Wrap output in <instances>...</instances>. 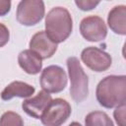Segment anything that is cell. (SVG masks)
Wrapping results in <instances>:
<instances>
[{"label":"cell","mask_w":126,"mask_h":126,"mask_svg":"<svg viewBox=\"0 0 126 126\" xmlns=\"http://www.w3.org/2000/svg\"><path fill=\"white\" fill-rule=\"evenodd\" d=\"M96 100L104 108H113L126 102V76L109 75L96 86Z\"/></svg>","instance_id":"6da1fadb"},{"label":"cell","mask_w":126,"mask_h":126,"mask_svg":"<svg viewBox=\"0 0 126 126\" xmlns=\"http://www.w3.org/2000/svg\"><path fill=\"white\" fill-rule=\"evenodd\" d=\"M73 30L70 12L64 7H54L45 16V33L51 41L58 44L65 41Z\"/></svg>","instance_id":"7a4b0ae2"},{"label":"cell","mask_w":126,"mask_h":126,"mask_svg":"<svg viewBox=\"0 0 126 126\" xmlns=\"http://www.w3.org/2000/svg\"><path fill=\"white\" fill-rule=\"evenodd\" d=\"M68 75L71 82L70 94L72 99L81 103L84 101L89 94V77L85 73L79 59L75 56L67 58L66 61Z\"/></svg>","instance_id":"3957f363"},{"label":"cell","mask_w":126,"mask_h":126,"mask_svg":"<svg viewBox=\"0 0 126 126\" xmlns=\"http://www.w3.org/2000/svg\"><path fill=\"white\" fill-rule=\"evenodd\" d=\"M45 7L41 0H22L17 6V21L26 27L38 24L44 17Z\"/></svg>","instance_id":"277c9868"},{"label":"cell","mask_w":126,"mask_h":126,"mask_svg":"<svg viewBox=\"0 0 126 126\" xmlns=\"http://www.w3.org/2000/svg\"><path fill=\"white\" fill-rule=\"evenodd\" d=\"M71 105L63 98L51 99L44 109L40 121L43 126H61L71 115Z\"/></svg>","instance_id":"5b68a950"},{"label":"cell","mask_w":126,"mask_h":126,"mask_svg":"<svg viewBox=\"0 0 126 126\" xmlns=\"http://www.w3.org/2000/svg\"><path fill=\"white\" fill-rule=\"evenodd\" d=\"M68 78L64 69L58 65H50L41 71L39 78L42 91L48 94H58L67 86Z\"/></svg>","instance_id":"8992f818"},{"label":"cell","mask_w":126,"mask_h":126,"mask_svg":"<svg viewBox=\"0 0 126 126\" xmlns=\"http://www.w3.org/2000/svg\"><path fill=\"white\" fill-rule=\"evenodd\" d=\"M81 59L89 69L97 73L108 70L112 64L110 54L94 46L84 48L81 52Z\"/></svg>","instance_id":"52a82bcc"},{"label":"cell","mask_w":126,"mask_h":126,"mask_svg":"<svg viewBox=\"0 0 126 126\" xmlns=\"http://www.w3.org/2000/svg\"><path fill=\"white\" fill-rule=\"evenodd\" d=\"M80 32L82 36L91 42H98L105 39L107 27L102 18L92 15L84 18L80 23Z\"/></svg>","instance_id":"ba28073f"},{"label":"cell","mask_w":126,"mask_h":126,"mask_svg":"<svg viewBox=\"0 0 126 126\" xmlns=\"http://www.w3.org/2000/svg\"><path fill=\"white\" fill-rule=\"evenodd\" d=\"M30 49L36 53L41 59H47L54 55L57 50V44L49 39L44 31L34 33L30 40Z\"/></svg>","instance_id":"9c48e42d"},{"label":"cell","mask_w":126,"mask_h":126,"mask_svg":"<svg viewBox=\"0 0 126 126\" xmlns=\"http://www.w3.org/2000/svg\"><path fill=\"white\" fill-rule=\"evenodd\" d=\"M51 99L50 94L40 91L36 95L25 99L22 102V108L29 116L35 119H40L44 109Z\"/></svg>","instance_id":"30bf717a"},{"label":"cell","mask_w":126,"mask_h":126,"mask_svg":"<svg viewBox=\"0 0 126 126\" xmlns=\"http://www.w3.org/2000/svg\"><path fill=\"white\" fill-rule=\"evenodd\" d=\"M34 87L30 84L21 81H14L5 87V89L0 94V96L5 101L10 100L14 97L26 98L32 96L34 94Z\"/></svg>","instance_id":"8fae6325"},{"label":"cell","mask_w":126,"mask_h":126,"mask_svg":"<svg viewBox=\"0 0 126 126\" xmlns=\"http://www.w3.org/2000/svg\"><path fill=\"white\" fill-rule=\"evenodd\" d=\"M19 66L30 75H36L42 69V59L31 49H25L18 55Z\"/></svg>","instance_id":"7c38bea8"},{"label":"cell","mask_w":126,"mask_h":126,"mask_svg":"<svg viewBox=\"0 0 126 126\" xmlns=\"http://www.w3.org/2000/svg\"><path fill=\"white\" fill-rule=\"evenodd\" d=\"M107 25L109 29L116 34H126V6H114L108 13Z\"/></svg>","instance_id":"4fadbf2b"},{"label":"cell","mask_w":126,"mask_h":126,"mask_svg":"<svg viewBox=\"0 0 126 126\" xmlns=\"http://www.w3.org/2000/svg\"><path fill=\"white\" fill-rule=\"evenodd\" d=\"M85 126H114V124L105 112L95 110L86 115Z\"/></svg>","instance_id":"5bb4252c"},{"label":"cell","mask_w":126,"mask_h":126,"mask_svg":"<svg viewBox=\"0 0 126 126\" xmlns=\"http://www.w3.org/2000/svg\"><path fill=\"white\" fill-rule=\"evenodd\" d=\"M0 126H24V120L17 112L6 111L0 117Z\"/></svg>","instance_id":"9a60e30c"},{"label":"cell","mask_w":126,"mask_h":126,"mask_svg":"<svg viewBox=\"0 0 126 126\" xmlns=\"http://www.w3.org/2000/svg\"><path fill=\"white\" fill-rule=\"evenodd\" d=\"M125 112H126V103H122L115 107V110L113 111V117L118 126H126Z\"/></svg>","instance_id":"2e32d148"},{"label":"cell","mask_w":126,"mask_h":126,"mask_svg":"<svg viewBox=\"0 0 126 126\" xmlns=\"http://www.w3.org/2000/svg\"><path fill=\"white\" fill-rule=\"evenodd\" d=\"M75 4L82 11H90V10L94 9L99 4V1H94V0H76L75 1Z\"/></svg>","instance_id":"e0dca14e"},{"label":"cell","mask_w":126,"mask_h":126,"mask_svg":"<svg viewBox=\"0 0 126 126\" xmlns=\"http://www.w3.org/2000/svg\"><path fill=\"white\" fill-rule=\"evenodd\" d=\"M9 38H10V32L8 28L4 24L0 23V47L5 46L8 43Z\"/></svg>","instance_id":"ac0fdd59"},{"label":"cell","mask_w":126,"mask_h":126,"mask_svg":"<svg viewBox=\"0 0 126 126\" xmlns=\"http://www.w3.org/2000/svg\"><path fill=\"white\" fill-rule=\"evenodd\" d=\"M11 10L10 0H0V17L7 15Z\"/></svg>","instance_id":"d6986e66"},{"label":"cell","mask_w":126,"mask_h":126,"mask_svg":"<svg viewBox=\"0 0 126 126\" xmlns=\"http://www.w3.org/2000/svg\"><path fill=\"white\" fill-rule=\"evenodd\" d=\"M68 126H82L79 122H77V121H74V122H72V123H70Z\"/></svg>","instance_id":"ffe728a7"}]
</instances>
